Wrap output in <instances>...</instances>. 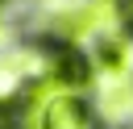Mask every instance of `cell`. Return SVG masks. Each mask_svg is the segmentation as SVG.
Returning a JSON list of instances; mask_svg holds the SVG:
<instances>
[{"mask_svg": "<svg viewBox=\"0 0 133 129\" xmlns=\"http://www.w3.org/2000/svg\"><path fill=\"white\" fill-rule=\"evenodd\" d=\"M12 46H17V29L0 17V54H4V50H12Z\"/></svg>", "mask_w": 133, "mask_h": 129, "instance_id": "6da1fadb", "label": "cell"}, {"mask_svg": "<svg viewBox=\"0 0 133 129\" xmlns=\"http://www.w3.org/2000/svg\"><path fill=\"white\" fill-rule=\"evenodd\" d=\"M121 25H125V33L133 37V0H121Z\"/></svg>", "mask_w": 133, "mask_h": 129, "instance_id": "7a4b0ae2", "label": "cell"}, {"mask_svg": "<svg viewBox=\"0 0 133 129\" xmlns=\"http://www.w3.org/2000/svg\"><path fill=\"white\" fill-rule=\"evenodd\" d=\"M0 129H12V121H8V117H0Z\"/></svg>", "mask_w": 133, "mask_h": 129, "instance_id": "3957f363", "label": "cell"}, {"mask_svg": "<svg viewBox=\"0 0 133 129\" xmlns=\"http://www.w3.org/2000/svg\"><path fill=\"white\" fill-rule=\"evenodd\" d=\"M4 4H8V0H0V12H4Z\"/></svg>", "mask_w": 133, "mask_h": 129, "instance_id": "277c9868", "label": "cell"}]
</instances>
